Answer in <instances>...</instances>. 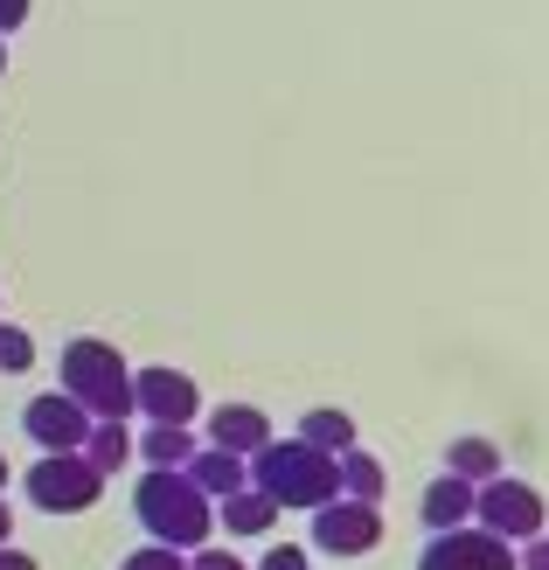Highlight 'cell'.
I'll use <instances>...</instances> for the list:
<instances>
[{
	"label": "cell",
	"mask_w": 549,
	"mask_h": 570,
	"mask_svg": "<svg viewBox=\"0 0 549 570\" xmlns=\"http://www.w3.org/2000/svg\"><path fill=\"white\" fill-rule=\"evenodd\" d=\"M251 488L257 494H272L278 508H327L341 494V460L321 445H306V439H272L265 452H251Z\"/></svg>",
	"instance_id": "obj_1"
},
{
	"label": "cell",
	"mask_w": 549,
	"mask_h": 570,
	"mask_svg": "<svg viewBox=\"0 0 549 570\" xmlns=\"http://www.w3.org/2000/svg\"><path fill=\"white\" fill-rule=\"evenodd\" d=\"M133 508H139V529H147L154 543H167V550H202L209 529H216L209 494H202L188 473H175V466H154L147 480H139Z\"/></svg>",
	"instance_id": "obj_2"
},
{
	"label": "cell",
	"mask_w": 549,
	"mask_h": 570,
	"mask_svg": "<svg viewBox=\"0 0 549 570\" xmlns=\"http://www.w3.org/2000/svg\"><path fill=\"white\" fill-rule=\"evenodd\" d=\"M63 396H77L91 417H133V368L111 341H70L63 348Z\"/></svg>",
	"instance_id": "obj_3"
},
{
	"label": "cell",
	"mask_w": 549,
	"mask_h": 570,
	"mask_svg": "<svg viewBox=\"0 0 549 570\" xmlns=\"http://www.w3.org/2000/svg\"><path fill=\"white\" fill-rule=\"evenodd\" d=\"M21 488L42 515H84V508H98L105 473L84 460V452H42V460L21 473Z\"/></svg>",
	"instance_id": "obj_4"
},
{
	"label": "cell",
	"mask_w": 549,
	"mask_h": 570,
	"mask_svg": "<svg viewBox=\"0 0 549 570\" xmlns=\"http://www.w3.org/2000/svg\"><path fill=\"white\" fill-rule=\"evenodd\" d=\"M473 522L487 535H501V543H536L542 522H549V508H542V494L529 488V480L494 473V480H480V488H473Z\"/></svg>",
	"instance_id": "obj_5"
},
{
	"label": "cell",
	"mask_w": 549,
	"mask_h": 570,
	"mask_svg": "<svg viewBox=\"0 0 549 570\" xmlns=\"http://www.w3.org/2000/svg\"><path fill=\"white\" fill-rule=\"evenodd\" d=\"M375 543H383V515H375L369 501L334 494L327 508H313V550H327V557H369Z\"/></svg>",
	"instance_id": "obj_6"
},
{
	"label": "cell",
	"mask_w": 549,
	"mask_h": 570,
	"mask_svg": "<svg viewBox=\"0 0 549 570\" xmlns=\"http://www.w3.org/2000/svg\"><path fill=\"white\" fill-rule=\"evenodd\" d=\"M91 411L77 404V396H63V390H49V396H36V404L21 411V432L36 439L42 452H84V439H91Z\"/></svg>",
	"instance_id": "obj_7"
},
{
	"label": "cell",
	"mask_w": 549,
	"mask_h": 570,
	"mask_svg": "<svg viewBox=\"0 0 549 570\" xmlns=\"http://www.w3.org/2000/svg\"><path fill=\"white\" fill-rule=\"evenodd\" d=\"M418 570H514V550L487 529H445L424 543Z\"/></svg>",
	"instance_id": "obj_8"
},
{
	"label": "cell",
	"mask_w": 549,
	"mask_h": 570,
	"mask_svg": "<svg viewBox=\"0 0 549 570\" xmlns=\"http://www.w3.org/2000/svg\"><path fill=\"white\" fill-rule=\"evenodd\" d=\"M133 411L154 417V424H188L202 411V390H195V376H182V368H139L133 376Z\"/></svg>",
	"instance_id": "obj_9"
},
{
	"label": "cell",
	"mask_w": 549,
	"mask_h": 570,
	"mask_svg": "<svg viewBox=\"0 0 549 570\" xmlns=\"http://www.w3.org/2000/svg\"><path fill=\"white\" fill-rule=\"evenodd\" d=\"M209 445L216 452H237V460H251V452H265L272 445V417L265 411H251V404H223L209 417Z\"/></svg>",
	"instance_id": "obj_10"
},
{
	"label": "cell",
	"mask_w": 549,
	"mask_h": 570,
	"mask_svg": "<svg viewBox=\"0 0 549 570\" xmlns=\"http://www.w3.org/2000/svg\"><path fill=\"white\" fill-rule=\"evenodd\" d=\"M418 515H424V529H431V535H445V529H467V522H473V480L439 473V480L424 488Z\"/></svg>",
	"instance_id": "obj_11"
},
{
	"label": "cell",
	"mask_w": 549,
	"mask_h": 570,
	"mask_svg": "<svg viewBox=\"0 0 549 570\" xmlns=\"http://www.w3.org/2000/svg\"><path fill=\"white\" fill-rule=\"evenodd\" d=\"M182 473H188V480H195V488L209 494V501H223V494L251 488V466L237 460V452H216V445H202V452H195V460H188Z\"/></svg>",
	"instance_id": "obj_12"
},
{
	"label": "cell",
	"mask_w": 549,
	"mask_h": 570,
	"mask_svg": "<svg viewBox=\"0 0 549 570\" xmlns=\"http://www.w3.org/2000/svg\"><path fill=\"white\" fill-rule=\"evenodd\" d=\"M272 522H278V501L257 494V488H237V494L216 501V529H229V535H265Z\"/></svg>",
	"instance_id": "obj_13"
},
{
	"label": "cell",
	"mask_w": 549,
	"mask_h": 570,
	"mask_svg": "<svg viewBox=\"0 0 549 570\" xmlns=\"http://www.w3.org/2000/svg\"><path fill=\"white\" fill-rule=\"evenodd\" d=\"M133 445L147 452V466H175V473H182V466L195 460V452H202L188 424H147V439H133Z\"/></svg>",
	"instance_id": "obj_14"
},
{
	"label": "cell",
	"mask_w": 549,
	"mask_h": 570,
	"mask_svg": "<svg viewBox=\"0 0 549 570\" xmlns=\"http://www.w3.org/2000/svg\"><path fill=\"white\" fill-rule=\"evenodd\" d=\"M84 460H91L98 473H119L133 460V432H126V417H98L91 424V439H84Z\"/></svg>",
	"instance_id": "obj_15"
},
{
	"label": "cell",
	"mask_w": 549,
	"mask_h": 570,
	"mask_svg": "<svg viewBox=\"0 0 549 570\" xmlns=\"http://www.w3.org/2000/svg\"><path fill=\"white\" fill-rule=\"evenodd\" d=\"M300 439L341 460V452H355V417H349V411H306V417H300Z\"/></svg>",
	"instance_id": "obj_16"
},
{
	"label": "cell",
	"mask_w": 549,
	"mask_h": 570,
	"mask_svg": "<svg viewBox=\"0 0 549 570\" xmlns=\"http://www.w3.org/2000/svg\"><path fill=\"white\" fill-rule=\"evenodd\" d=\"M341 494H349V501H383V460H375V452H341Z\"/></svg>",
	"instance_id": "obj_17"
},
{
	"label": "cell",
	"mask_w": 549,
	"mask_h": 570,
	"mask_svg": "<svg viewBox=\"0 0 549 570\" xmlns=\"http://www.w3.org/2000/svg\"><path fill=\"white\" fill-rule=\"evenodd\" d=\"M445 473H459V480H494L501 473V452H494V439H452V452H445Z\"/></svg>",
	"instance_id": "obj_18"
},
{
	"label": "cell",
	"mask_w": 549,
	"mask_h": 570,
	"mask_svg": "<svg viewBox=\"0 0 549 570\" xmlns=\"http://www.w3.org/2000/svg\"><path fill=\"white\" fill-rule=\"evenodd\" d=\"M28 362H36V341H28V327H8V321H0V368H8V376H21Z\"/></svg>",
	"instance_id": "obj_19"
},
{
	"label": "cell",
	"mask_w": 549,
	"mask_h": 570,
	"mask_svg": "<svg viewBox=\"0 0 549 570\" xmlns=\"http://www.w3.org/2000/svg\"><path fill=\"white\" fill-rule=\"evenodd\" d=\"M119 570H188V557H182V550H167V543H154V550H133Z\"/></svg>",
	"instance_id": "obj_20"
},
{
	"label": "cell",
	"mask_w": 549,
	"mask_h": 570,
	"mask_svg": "<svg viewBox=\"0 0 549 570\" xmlns=\"http://www.w3.org/2000/svg\"><path fill=\"white\" fill-rule=\"evenodd\" d=\"M257 570H306V550L300 543H285V550H265V563Z\"/></svg>",
	"instance_id": "obj_21"
},
{
	"label": "cell",
	"mask_w": 549,
	"mask_h": 570,
	"mask_svg": "<svg viewBox=\"0 0 549 570\" xmlns=\"http://www.w3.org/2000/svg\"><path fill=\"white\" fill-rule=\"evenodd\" d=\"M188 570H244V563L229 557V550H195V557H188Z\"/></svg>",
	"instance_id": "obj_22"
},
{
	"label": "cell",
	"mask_w": 549,
	"mask_h": 570,
	"mask_svg": "<svg viewBox=\"0 0 549 570\" xmlns=\"http://www.w3.org/2000/svg\"><path fill=\"white\" fill-rule=\"evenodd\" d=\"M514 570H549V535H536L529 557H514Z\"/></svg>",
	"instance_id": "obj_23"
},
{
	"label": "cell",
	"mask_w": 549,
	"mask_h": 570,
	"mask_svg": "<svg viewBox=\"0 0 549 570\" xmlns=\"http://www.w3.org/2000/svg\"><path fill=\"white\" fill-rule=\"evenodd\" d=\"M28 21V0H0V36H8V28H21Z\"/></svg>",
	"instance_id": "obj_24"
},
{
	"label": "cell",
	"mask_w": 549,
	"mask_h": 570,
	"mask_svg": "<svg viewBox=\"0 0 549 570\" xmlns=\"http://www.w3.org/2000/svg\"><path fill=\"white\" fill-rule=\"evenodd\" d=\"M0 570H36V557L14 550V543H0Z\"/></svg>",
	"instance_id": "obj_25"
},
{
	"label": "cell",
	"mask_w": 549,
	"mask_h": 570,
	"mask_svg": "<svg viewBox=\"0 0 549 570\" xmlns=\"http://www.w3.org/2000/svg\"><path fill=\"white\" fill-rule=\"evenodd\" d=\"M8 535H14V515H8V501H0V543H8Z\"/></svg>",
	"instance_id": "obj_26"
},
{
	"label": "cell",
	"mask_w": 549,
	"mask_h": 570,
	"mask_svg": "<svg viewBox=\"0 0 549 570\" xmlns=\"http://www.w3.org/2000/svg\"><path fill=\"white\" fill-rule=\"evenodd\" d=\"M0 70H8V36H0Z\"/></svg>",
	"instance_id": "obj_27"
},
{
	"label": "cell",
	"mask_w": 549,
	"mask_h": 570,
	"mask_svg": "<svg viewBox=\"0 0 549 570\" xmlns=\"http://www.w3.org/2000/svg\"><path fill=\"white\" fill-rule=\"evenodd\" d=\"M0 488H8V460H0Z\"/></svg>",
	"instance_id": "obj_28"
}]
</instances>
